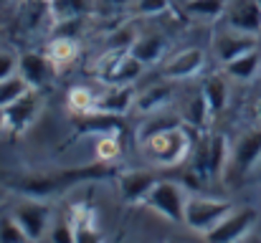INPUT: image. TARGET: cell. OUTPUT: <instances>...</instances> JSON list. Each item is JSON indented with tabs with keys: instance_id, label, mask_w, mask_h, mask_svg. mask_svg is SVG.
<instances>
[{
	"instance_id": "6da1fadb",
	"label": "cell",
	"mask_w": 261,
	"mask_h": 243,
	"mask_svg": "<svg viewBox=\"0 0 261 243\" xmlns=\"http://www.w3.org/2000/svg\"><path fill=\"white\" fill-rule=\"evenodd\" d=\"M142 142H145V152H147L150 162L158 165V167L182 165L185 157L190 155V150H193V137L180 124H173L168 129H160V132L145 137Z\"/></svg>"
},
{
	"instance_id": "7a4b0ae2",
	"label": "cell",
	"mask_w": 261,
	"mask_h": 243,
	"mask_svg": "<svg viewBox=\"0 0 261 243\" xmlns=\"http://www.w3.org/2000/svg\"><path fill=\"white\" fill-rule=\"evenodd\" d=\"M233 210V205L228 200H218V198H205V195H188V205H185V223L190 231L208 236L228 213Z\"/></svg>"
},
{
	"instance_id": "3957f363",
	"label": "cell",
	"mask_w": 261,
	"mask_h": 243,
	"mask_svg": "<svg viewBox=\"0 0 261 243\" xmlns=\"http://www.w3.org/2000/svg\"><path fill=\"white\" fill-rule=\"evenodd\" d=\"M145 205L155 210L158 215L173 221V223H185V205H188V193L170 180H158L155 187L147 193Z\"/></svg>"
},
{
	"instance_id": "277c9868",
	"label": "cell",
	"mask_w": 261,
	"mask_h": 243,
	"mask_svg": "<svg viewBox=\"0 0 261 243\" xmlns=\"http://www.w3.org/2000/svg\"><path fill=\"white\" fill-rule=\"evenodd\" d=\"M256 38H259V36H254V33H244V31H236V28L226 25V28L216 31L213 38H211L213 59H216L221 66H226L228 61H233V59H239V56L254 51V48H256Z\"/></svg>"
},
{
	"instance_id": "5b68a950",
	"label": "cell",
	"mask_w": 261,
	"mask_h": 243,
	"mask_svg": "<svg viewBox=\"0 0 261 243\" xmlns=\"http://www.w3.org/2000/svg\"><path fill=\"white\" fill-rule=\"evenodd\" d=\"M261 162V127H251L239 134V140L231 145V162L228 167L233 170L236 177L249 175Z\"/></svg>"
},
{
	"instance_id": "8992f818",
	"label": "cell",
	"mask_w": 261,
	"mask_h": 243,
	"mask_svg": "<svg viewBox=\"0 0 261 243\" xmlns=\"http://www.w3.org/2000/svg\"><path fill=\"white\" fill-rule=\"evenodd\" d=\"M256 210L254 208H244V210H231L208 236H203V238H208V241H221V243H231V241H244L251 231H254V226H256Z\"/></svg>"
},
{
	"instance_id": "52a82bcc",
	"label": "cell",
	"mask_w": 261,
	"mask_h": 243,
	"mask_svg": "<svg viewBox=\"0 0 261 243\" xmlns=\"http://www.w3.org/2000/svg\"><path fill=\"white\" fill-rule=\"evenodd\" d=\"M135 91L132 84H107L104 91L96 94L94 99V114L101 117H119L127 114L129 109H135Z\"/></svg>"
},
{
	"instance_id": "ba28073f",
	"label": "cell",
	"mask_w": 261,
	"mask_h": 243,
	"mask_svg": "<svg viewBox=\"0 0 261 243\" xmlns=\"http://www.w3.org/2000/svg\"><path fill=\"white\" fill-rule=\"evenodd\" d=\"M13 215L18 218V223L23 226V231L28 233V241H43L48 228H51V210L43 203H20Z\"/></svg>"
},
{
	"instance_id": "9c48e42d",
	"label": "cell",
	"mask_w": 261,
	"mask_h": 243,
	"mask_svg": "<svg viewBox=\"0 0 261 243\" xmlns=\"http://www.w3.org/2000/svg\"><path fill=\"white\" fill-rule=\"evenodd\" d=\"M203 64H205V51L190 46V48L177 51L175 56H170V59L165 61V66H163V76L170 79V81L190 79V76H195V74L203 69Z\"/></svg>"
},
{
	"instance_id": "30bf717a",
	"label": "cell",
	"mask_w": 261,
	"mask_h": 243,
	"mask_svg": "<svg viewBox=\"0 0 261 243\" xmlns=\"http://www.w3.org/2000/svg\"><path fill=\"white\" fill-rule=\"evenodd\" d=\"M228 162H231L228 140L223 134H213L198 155V170L203 175H221L223 170H228Z\"/></svg>"
},
{
	"instance_id": "8fae6325",
	"label": "cell",
	"mask_w": 261,
	"mask_h": 243,
	"mask_svg": "<svg viewBox=\"0 0 261 243\" xmlns=\"http://www.w3.org/2000/svg\"><path fill=\"white\" fill-rule=\"evenodd\" d=\"M226 25L261 36V3L259 0H236L226 10Z\"/></svg>"
},
{
	"instance_id": "7c38bea8",
	"label": "cell",
	"mask_w": 261,
	"mask_h": 243,
	"mask_svg": "<svg viewBox=\"0 0 261 243\" xmlns=\"http://www.w3.org/2000/svg\"><path fill=\"white\" fill-rule=\"evenodd\" d=\"M54 69H56V64L46 56V51L43 53L28 51L20 56V64H18V74L31 84V89H41V86L51 84Z\"/></svg>"
},
{
	"instance_id": "4fadbf2b",
	"label": "cell",
	"mask_w": 261,
	"mask_h": 243,
	"mask_svg": "<svg viewBox=\"0 0 261 243\" xmlns=\"http://www.w3.org/2000/svg\"><path fill=\"white\" fill-rule=\"evenodd\" d=\"M155 182H158V177L150 170H127V172H122L117 185H119L122 200H127V203H145V198L155 187Z\"/></svg>"
},
{
	"instance_id": "5bb4252c",
	"label": "cell",
	"mask_w": 261,
	"mask_h": 243,
	"mask_svg": "<svg viewBox=\"0 0 261 243\" xmlns=\"http://www.w3.org/2000/svg\"><path fill=\"white\" fill-rule=\"evenodd\" d=\"M5 114H8V127L10 132H25L33 119L38 117V96L33 94V89L20 96L18 101H13L10 106H5Z\"/></svg>"
},
{
	"instance_id": "9a60e30c",
	"label": "cell",
	"mask_w": 261,
	"mask_h": 243,
	"mask_svg": "<svg viewBox=\"0 0 261 243\" xmlns=\"http://www.w3.org/2000/svg\"><path fill=\"white\" fill-rule=\"evenodd\" d=\"M165 48H168L165 36H160V33H142V36L137 38V43L132 46V53H135L145 66H152V64L163 61Z\"/></svg>"
},
{
	"instance_id": "2e32d148",
	"label": "cell",
	"mask_w": 261,
	"mask_h": 243,
	"mask_svg": "<svg viewBox=\"0 0 261 243\" xmlns=\"http://www.w3.org/2000/svg\"><path fill=\"white\" fill-rule=\"evenodd\" d=\"M200 91H203V96H205V101H208V106H211V114H213V117H218V114L226 109L228 96H231L228 79H226V76H221V74H213V76H208V79L203 81Z\"/></svg>"
},
{
	"instance_id": "e0dca14e",
	"label": "cell",
	"mask_w": 261,
	"mask_h": 243,
	"mask_svg": "<svg viewBox=\"0 0 261 243\" xmlns=\"http://www.w3.org/2000/svg\"><path fill=\"white\" fill-rule=\"evenodd\" d=\"M170 86L168 84H155L147 91L135 96V112L140 114H158L160 109H165L170 104Z\"/></svg>"
},
{
	"instance_id": "ac0fdd59",
	"label": "cell",
	"mask_w": 261,
	"mask_h": 243,
	"mask_svg": "<svg viewBox=\"0 0 261 243\" xmlns=\"http://www.w3.org/2000/svg\"><path fill=\"white\" fill-rule=\"evenodd\" d=\"M259 69H261L259 48H254V51H249V53H244V56H239V59H233V61H228L223 66L226 76L233 81H251L259 74Z\"/></svg>"
},
{
	"instance_id": "d6986e66",
	"label": "cell",
	"mask_w": 261,
	"mask_h": 243,
	"mask_svg": "<svg viewBox=\"0 0 261 243\" xmlns=\"http://www.w3.org/2000/svg\"><path fill=\"white\" fill-rule=\"evenodd\" d=\"M228 0H185L182 10L185 15L195 18V20H221L226 18L228 10Z\"/></svg>"
},
{
	"instance_id": "ffe728a7",
	"label": "cell",
	"mask_w": 261,
	"mask_h": 243,
	"mask_svg": "<svg viewBox=\"0 0 261 243\" xmlns=\"http://www.w3.org/2000/svg\"><path fill=\"white\" fill-rule=\"evenodd\" d=\"M46 56H48L56 66H66V64H71V61L79 56L76 38H74V36H66V33L51 38L48 46H46Z\"/></svg>"
},
{
	"instance_id": "44dd1931",
	"label": "cell",
	"mask_w": 261,
	"mask_h": 243,
	"mask_svg": "<svg viewBox=\"0 0 261 243\" xmlns=\"http://www.w3.org/2000/svg\"><path fill=\"white\" fill-rule=\"evenodd\" d=\"M142 33L129 23H122V25H117L107 38H104V43H107V51H117V53H124V51H132V46L137 43V38H140Z\"/></svg>"
},
{
	"instance_id": "7402d4cb",
	"label": "cell",
	"mask_w": 261,
	"mask_h": 243,
	"mask_svg": "<svg viewBox=\"0 0 261 243\" xmlns=\"http://www.w3.org/2000/svg\"><path fill=\"white\" fill-rule=\"evenodd\" d=\"M46 3H48V15L56 23L82 18L84 10H87V0H46Z\"/></svg>"
},
{
	"instance_id": "603a6c76",
	"label": "cell",
	"mask_w": 261,
	"mask_h": 243,
	"mask_svg": "<svg viewBox=\"0 0 261 243\" xmlns=\"http://www.w3.org/2000/svg\"><path fill=\"white\" fill-rule=\"evenodd\" d=\"M28 91H31V84L23 79L20 74H13V76L3 79L0 81V106H10L20 96H25Z\"/></svg>"
},
{
	"instance_id": "cb8c5ba5",
	"label": "cell",
	"mask_w": 261,
	"mask_h": 243,
	"mask_svg": "<svg viewBox=\"0 0 261 243\" xmlns=\"http://www.w3.org/2000/svg\"><path fill=\"white\" fill-rule=\"evenodd\" d=\"M211 117H213V114H211V106H208L203 91L195 94V96L188 101L185 112H182V119H185L188 124H193V127H205V122H208Z\"/></svg>"
},
{
	"instance_id": "d4e9b609",
	"label": "cell",
	"mask_w": 261,
	"mask_h": 243,
	"mask_svg": "<svg viewBox=\"0 0 261 243\" xmlns=\"http://www.w3.org/2000/svg\"><path fill=\"white\" fill-rule=\"evenodd\" d=\"M94 99H96V94L89 91L87 86L69 89V106L74 112H79V114H91L94 112Z\"/></svg>"
},
{
	"instance_id": "484cf974",
	"label": "cell",
	"mask_w": 261,
	"mask_h": 243,
	"mask_svg": "<svg viewBox=\"0 0 261 243\" xmlns=\"http://www.w3.org/2000/svg\"><path fill=\"white\" fill-rule=\"evenodd\" d=\"M0 241H5V243L28 241V233L23 231V226L18 223V218L13 213L5 215V218H0Z\"/></svg>"
},
{
	"instance_id": "4316f807",
	"label": "cell",
	"mask_w": 261,
	"mask_h": 243,
	"mask_svg": "<svg viewBox=\"0 0 261 243\" xmlns=\"http://www.w3.org/2000/svg\"><path fill=\"white\" fill-rule=\"evenodd\" d=\"M168 8H170V0H135L129 5V13L140 15V18H155V15L165 13Z\"/></svg>"
},
{
	"instance_id": "83f0119b",
	"label": "cell",
	"mask_w": 261,
	"mask_h": 243,
	"mask_svg": "<svg viewBox=\"0 0 261 243\" xmlns=\"http://www.w3.org/2000/svg\"><path fill=\"white\" fill-rule=\"evenodd\" d=\"M119 155H122V145H119V140L104 132V134L99 137V142H96V160L99 162H114Z\"/></svg>"
},
{
	"instance_id": "f1b7e54d",
	"label": "cell",
	"mask_w": 261,
	"mask_h": 243,
	"mask_svg": "<svg viewBox=\"0 0 261 243\" xmlns=\"http://www.w3.org/2000/svg\"><path fill=\"white\" fill-rule=\"evenodd\" d=\"M46 241L54 243H71L76 241V231H74V223L71 221H54L48 233H46Z\"/></svg>"
},
{
	"instance_id": "f546056e",
	"label": "cell",
	"mask_w": 261,
	"mask_h": 243,
	"mask_svg": "<svg viewBox=\"0 0 261 243\" xmlns=\"http://www.w3.org/2000/svg\"><path fill=\"white\" fill-rule=\"evenodd\" d=\"M18 64H20V56H15L13 51H0V81L18 74Z\"/></svg>"
},
{
	"instance_id": "4dcf8cb0",
	"label": "cell",
	"mask_w": 261,
	"mask_h": 243,
	"mask_svg": "<svg viewBox=\"0 0 261 243\" xmlns=\"http://www.w3.org/2000/svg\"><path fill=\"white\" fill-rule=\"evenodd\" d=\"M99 5H104V8H127L129 10V5L135 3V0H96Z\"/></svg>"
},
{
	"instance_id": "1f68e13d",
	"label": "cell",
	"mask_w": 261,
	"mask_h": 243,
	"mask_svg": "<svg viewBox=\"0 0 261 243\" xmlns=\"http://www.w3.org/2000/svg\"><path fill=\"white\" fill-rule=\"evenodd\" d=\"M10 127H8V114H5V106H0V137L8 134Z\"/></svg>"
},
{
	"instance_id": "d6a6232c",
	"label": "cell",
	"mask_w": 261,
	"mask_h": 243,
	"mask_svg": "<svg viewBox=\"0 0 261 243\" xmlns=\"http://www.w3.org/2000/svg\"><path fill=\"white\" fill-rule=\"evenodd\" d=\"M256 117H259V122H261V99L256 101Z\"/></svg>"
},
{
	"instance_id": "836d02e7",
	"label": "cell",
	"mask_w": 261,
	"mask_h": 243,
	"mask_svg": "<svg viewBox=\"0 0 261 243\" xmlns=\"http://www.w3.org/2000/svg\"><path fill=\"white\" fill-rule=\"evenodd\" d=\"M259 3H261V0H259Z\"/></svg>"
}]
</instances>
